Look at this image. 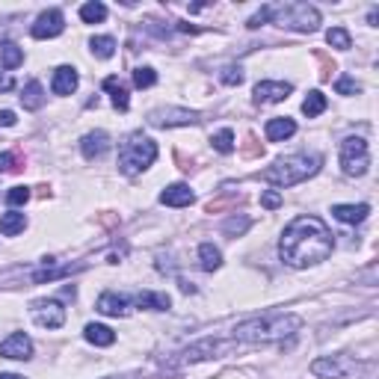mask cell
Listing matches in <instances>:
<instances>
[{
  "label": "cell",
  "mask_w": 379,
  "mask_h": 379,
  "mask_svg": "<svg viewBox=\"0 0 379 379\" xmlns=\"http://www.w3.org/2000/svg\"><path fill=\"white\" fill-rule=\"evenodd\" d=\"M95 308L101 311V315H107V317H125L130 311V300L122 296V293H116V290H107V293L98 296Z\"/></svg>",
  "instance_id": "14"
},
{
  "label": "cell",
  "mask_w": 379,
  "mask_h": 379,
  "mask_svg": "<svg viewBox=\"0 0 379 379\" xmlns=\"http://www.w3.org/2000/svg\"><path fill=\"white\" fill-rule=\"evenodd\" d=\"M335 249V234L320 217H296L278 240V258L293 270L323 264Z\"/></svg>",
  "instance_id": "1"
},
{
  "label": "cell",
  "mask_w": 379,
  "mask_h": 379,
  "mask_svg": "<svg viewBox=\"0 0 379 379\" xmlns=\"http://www.w3.org/2000/svg\"><path fill=\"white\" fill-rule=\"evenodd\" d=\"M326 42L332 45V47H338V51H350L353 47V39H350V33L344 30V27H332L326 33Z\"/></svg>",
  "instance_id": "31"
},
{
  "label": "cell",
  "mask_w": 379,
  "mask_h": 379,
  "mask_svg": "<svg viewBox=\"0 0 379 379\" xmlns=\"http://www.w3.org/2000/svg\"><path fill=\"white\" fill-rule=\"evenodd\" d=\"M89 47H92V54L98 60H110L113 54H116V39H113V36H92Z\"/></svg>",
  "instance_id": "28"
},
{
  "label": "cell",
  "mask_w": 379,
  "mask_h": 379,
  "mask_svg": "<svg viewBox=\"0 0 379 379\" xmlns=\"http://www.w3.org/2000/svg\"><path fill=\"white\" fill-rule=\"evenodd\" d=\"M0 356L4 358H15V361H24L33 356V341L24 332H12L6 341H0Z\"/></svg>",
  "instance_id": "13"
},
{
  "label": "cell",
  "mask_w": 379,
  "mask_h": 379,
  "mask_svg": "<svg viewBox=\"0 0 379 379\" xmlns=\"http://www.w3.org/2000/svg\"><path fill=\"white\" fill-rule=\"evenodd\" d=\"M62 30H65V15H62V9H47V12H42L39 18H36V24L30 27L33 39H57Z\"/></svg>",
  "instance_id": "10"
},
{
  "label": "cell",
  "mask_w": 379,
  "mask_h": 379,
  "mask_svg": "<svg viewBox=\"0 0 379 379\" xmlns=\"http://www.w3.org/2000/svg\"><path fill=\"white\" fill-rule=\"evenodd\" d=\"M243 77H246V74H243L240 65H228V69L222 72V84H225V86H240Z\"/></svg>",
  "instance_id": "33"
},
{
  "label": "cell",
  "mask_w": 379,
  "mask_h": 379,
  "mask_svg": "<svg viewBox=\"0 0 379 379\" xmlns=\"http://www.w3.org/2000/svg\"><path fill=\"white\" fill-rule=\"evenodd\" d=\"M246 225H249V220H240V222L232 220V222H225V232H228V234H234V232H243Z\"/></svg>",
  "instance_id": "38"
},
{
  "label": "cell",
  "mask_w": 379,
  "mask_h": 379,
  "mask_svg": "<svg viewBox=\"0 0 379 379\" xmlns=\"http://www.w3.org/2000/svg\"><path fill=\"white\" fill-rule=\"evenodd\" d=\"M302 329L300 315H285V311H267L258 317H246L234 326V341L246 344H273V341H285L293 338Z\"/></svg>",
  "instance_id": "2"
},
{
  "label": "cell",
  "mask_w": 379,
  "mask_h": 379,
  "mask_svg": "<svg viewBox=\"0 0 379 379\" xmlns=\"http://www.w3.org/2000/svg\"><path fill=\"white\" fill-rule=\"evenodd\" d=\"M341 169L344 175H350V178H361L368 172L370 166V152H368V142L361 140V137H347L341 142Z\"/></svg>",
  "instance_id": "6"
},
{
  "label": "cell",
  "mask_w": 379,
  "mask_h": 379,
  "mask_svg": "<svg viewBox=\"0 0 379 379\" xmlns=\"http://www.w3.org/2000/svg\"><path fill=\"white\" fill-rule=\"evenodd\" d=\"M320 163H323L320 154H293V157L276 160L273 166H267L261 172V178L267 181V184L285 190V187H293V184H302V181L311 178V175H317Z\"/></svg>",
  "instance_id": "4"
},
{
  "label": "cell",
  "mask_w": 379,
  "mask_h": 379,
  "mask_svg": "<svg viewBox=\"0 0 379 379\" xmlns=\"http://www.w3.org/2000/svg\"><path fill=\"white\" fill-rule=\"evenodd\" d=\"M326 110V95L320 92V89H315V92H308V98L302 101V113L308 119H315V116H320V113Z\"/></svg>",
  "instance_id": "29"
},
{
  "label": "cell",
  "mask_w": 379,
  "mask_h": 379,
  "mask_svg": "<svg viewBox=\"0 0 379 379\" xmlns=\"http://www.w3.org/2000/svg\"><path fill=\"white\" fill-rule=\"evenodd\" d=\"M137 305H140V308H148V311H169V308H172V300H169V293L145 290V293L137 296Z\"/></svg>",
  "instance_id": "22"
},
{
  "label": "cell",
  "mask_w": 379,
  "mask_h": 379,
  "mask_svg": "<svg viewBox=\"0 0 379 379\" xmlns=\"http://www.w3.org/2000/svg\"><path fill=\"white\" fill-rule=\"evenodd\" d=\"M264 134H267L270 142H285V140H290V137L296 134V122L288 119V116H276V119L267 122Z\"/></svg>",
  "instance_id": "18"
},
{
  "label": "cell",
  "mask_w": 379,
  "mask_h": 379,
  "mask_svg": "<svg viewBox=\"0 0 379 379\" xmlns=\"http://www.w3.org/2000/svg\"><path fill=\"white\" fill-rule=\"evenodd\" d=\"M157 160V142L152 137H145V134H130L122 145H119V169L122 175L128 178H134L140 172H145L152 163Z\"/></svg>",
  "instance_id": "5"
},
{
  "label": "cell",
  "mask_w": 379,
  "mask_h": 379,
  "mask_svg": "<svg viewBox=\"0 0 379 379\" xmlns=\"http://www.w3.org/2000/svg\"><path fill=\"white\" fill-rule=\"evenodd\" d=\"M84 338L89 344H95V347H110V344H116V332H113L110 326H104V323H89L84 329Z\"/></svg>",
  "instance_id": "20"
},
{
  "label": "cell",
  "mask_w": 379,
  "mask_h": 379,
  "mask_svg": "<svg viewBox=\"0 0 379 379\" xmlns=\"http://www.w3.org/2000/svg\"><path fill=\"white\" fill-rule=\"evenodd\" d=\"M30 315H33V320H36V326H42V329H60L65 323V308L57 300H39V302H33Z\"/></svg>",
  "instance_id": "9"
},
{
  "label": "cell",
  "mask_w": 379,
  "mask_h": 379,
  "mask_svg": "<svg viewBox=\"0 0 379 379\" xmlns=\"http://www.w3.org/2000/svg\"><path fill=\"white\" fill-rule=\"evenodd\" d=\"M264 21H270L276 27H285V30H296V33H315L320 30V9L311 6V4H273V6H264L261 12H255L249 18V27H261Z\"/></svg>",
  "instance_id": "3"
},
{
  "label": "cell",
  "mask_w": 379,
  "mask_h": 379,
  "mask_svg": "<svg viewBox=\"0 0 379 379\" xmlns=\"http://www.w3.org/2000/svg\"><path fill=\"white\" fill-rule=\"evenodd\" d=\"M199 261H202V270L213 273V270L222 267V252H220L213 243H202V246H199Z\"/></svg>",
  "instance_id": "25"
},
{
  "label": "cell",
  "mask_w": 379,
  "mask_h": 379,
  "mask_svg": "<svg viewBox=\"0 0 379 379\" xmlns=\"http://www.w3.org/2000/svg\"><path fill=\"white\" fill-rule=\"evenodd\" d=\"M290 92H293V86L285 84V80H261L252 92V101L255 104H278V101H285Z\"/></svg>",
  "instance_id": "11"
},
{
  "label": "cell",
  "mask_w": 379,
  "mask_h": 379,
  "mask_svg": "<svg viewBox=\"0 0 379 379\" xmlns=\"http://www.w3.org/2000/svg\"><path fill=\"white\" fill-rule=\"evenodd\" d=\"M21 104H24V110H39V107L45 104V89H42L39 80H30V84L24 86Z\"/></svg>",
  "instance_id": "24"
},
{
  "label": "cell",
  "mask_w": 379,
  "mask_h": 379,
  "mask_svg": "<svg viewBox=\"0 0 379 379\" xmlns=\"http://www.w3.org/2000/svg\"><path fill=\"white\" fill-rule=\"evenodd\" d=\"M210 142H213V148H217L220 154H232L234 152V130L222 128V130H217V134L210 137Z\"/></svg>",
  "instance_id": "30"
},
{
  "label": "cell",
  "mask_w": 379,
  "mask_h": 379,
  "mask_svg": "<svg viewBox=\"0 0 379 379\" xmlns=\"http://www.w3.org/2000/svg\"><path fill=\"white\" fill-rule=\"evenodd\" d=\"M237 347V341H217V338H205L199 344H193L181 353V361H205V358H220V356H228Z\"/></svg>",
  "instance_id": "8"
},
{
  "label": "cell",
  "mask_w": 379,
  "mask_h": 379,
  "mask_svg": "<svg viewBox=\"0 0 379 379\" xmlns=\"http://www.w3.org/2000/svg\"><path fill=\"white\" fill-rule=\"evenodd\" d=\"M30 199V190L27 187H12L9 193H6V202L12 205V208H18V205H24Z\"/></svg>",
  "instance_id": "35"
},
{
  "label": "cell",
  "mask_w": 379,
  "mask_h": 379,
  "mask_svg": "<svg viewBox=\"0 0 379 379\" xmlns=\"http://www.w3.org/2000/svg\"><path fill=\"white\" fill-rule=\"evenodd\" d=\"M199 122V113L184 110V107H157L148 113V125L152 128H184Z\"/></svg>",
  "instance_id": "7"
},
{
  "label": "cell",
  "mask_w": 379,
  "mask_h": 379,
  "mask_svg": "<svg viewBox=\"0 0 379 379\" xmlns=\"http://www.w3.org/2000/svg\"><path fill=\"white\" fill-rule=\"evenodd\" d=\"M335 89H338V95H358V89H361V86L356 84L353 77H347V74H344V77H338Z\"/></svg>",
  "instance_id": "34"
},
{
  "label": "cell",
  "mask_w": 379,
  "mask_h": 379,
  "mask_svg": "<svg viewBox=\"0 0 379 379\" xmlns=\"http://www.w3.org/2000/svg\"><path fill=\"white\" fill-rule=\"evenodd\" d=\"M196 202V193L190 190V184H169L160 193V205L166 208H190Z\"/></svg>",
  "instance_id": "16"
},
{
  "label": "cell",
  "mask_w": 379,
  "mask_h": 379,
  "mask_svg": "<svg viewBox=\"0 0 379 379\" xmlns=\"http://www.w3.org/2000/svg\"><path fill=\"white\" fill-rule=\"evenodd\" d=\"M104 89L110 92V98H113V107H116V110H128L130 107V98H128V89H125V84H122V80L119 77H107L104 80Z\"/></svg>",
  "instance_id": "23"
},
{
  "label": "cell",
  "mask_w": 379,
  "mask_h": 379,
  "mask_svg": "<svg viewBox=\"0 0 379 379\" xmlns=\"http://www.w3.org/2000/svg\"><path fill=\"white\" fill-rule=\"evenodd\" d=\"M311 373L317 379H344L350 373V365H344L338 356H320L311 361Z\"/></svg>",
  "instance_id": "12"
},
{
  "label": "cell",
  "mask_w": 379,
  "mask_h": 379,
  "mask_svg": "<svg viewBox=\"0 0 379 379\" xmlns=\"http://www.w3.org/2000/svg\"><path fill=\"white\" fill-rule=\"evenodd\" d=\"M24 62V51L18 45H12V42H6V45H0V65H4L6 72H12V69H18V65Z\"/></svg>",
  "instance_id": "26"
},
{
  "label": "cell",
  "mask_w": 379,
  "mask_h": 379,
  "mask_svg": "<svg viewBox=\"0 0 379 379\" xmlns=\"http://www.w3.org/2000/svg\"><path fill=\"white\" fill-rule=\"evenodd\" d=\"M370 213V205H335L332 208V217L347 222V225H356V222H365Z\"/></svg>",
  "instance_id": "19"
},
{
  "label": "cell",
  "mask_w": 379,
  "mask_h": 379,
  "mask_svg": "<svg viewBox=\"0 0 379 379\" xmlns=\"http://www.w3.org/2000/svg\"><path fill=\"white\" fill-rule=\"evenodd\" d=\"M154 84H157V72H154V69L142 65V69L134 72V86H137V89H148V86H154Z\"/></svg>",
  "instance_id": "32"
},
{
  "label": "cell",
  "mask_w": 379,
  "mask_h": 379,
  "mask_svg": "<svg viewBox=\"0 0 379 379\" xmlns=\"http://www.w3.org/2000/svg\"><path fill=\"white\" fill-rule=\"evenodd\" d=\"M107 152H110V137L104 134V130H89V134L80 140V154H84L86 160H98Z\"/></svg>",
  "instance_id": "15"
},
{
  "label": "cell",
  "mask_w": 379,
  "mask_h": 379,
  "mask_svg": "<svg viewBox=\"0 0 379 379\" xmlns=\"http://www.w3.org/2000/svg\"><path fill=\"white\" fill-rule=\"evenodd\" d=\"M107 18V6L98 4V0H92V4H84L80 6V21L84 24H101Z\"/></svg>",
  "instance_id": "27"
},
{
  "label": "cell",
  "mask_w": 379,
  "mask_h": 379,
  "mask_svg": "<svg viewBox=\"0 0 379 379\" xmlns=\"http://www.w3.org/2000/svg\"><path fill=\"white\" fill-rule=\"evenodd\" d=\"M27 228V217L21 210H9V213H4L0 217V234L4 237H15V234H21Z\"/></svg>",
  "instance_id": "21"
},
{
  "label": "cell",
  "mask_w": 379,
  "mask_h": 379,
  "mask_svg": "<svg viewBox=\"0 0 379 379\" xmlns=\"http://www.w3.org/2000/svg\"><path fill=\"white\" fill-rule=\"evenodd\" d=\"M80 84V74L72 69V65H60V69L54 72L51 77V92L54 95H72Z\"/></svg>",
  "instance_id": "17"
},
{
  "label": "cell",
  "mask_w": 379,
  "mask_h": 379,
  "mask_svg": "<svg viewBox=\"0 0 379 379\" xmlns=\"http://www.w3.org/2000/svg\"><path fill=\"white\" fill-rule=\"evenodd\" d=\"M12 163H15V157H12L9 152H4V154H0V172H9V169H15Z\"/></svg>",
  "instance_id": "39"
},
{
  "label": "cell",
  "mask_w": 379,
  "mask_h": 379,
  "mask_svg": "<svg viewBox=\"0 0 379 379\" xmlns=\"http://www.w3.org/2000/svg\"><path fill=\"white\" fill-rule=\"evenodd\" d=\"M261 205H264V208H267V210H276L278 205H282V196H278L276 190H267V193H264V196H261Z\"/></svg>",
  "instance_id": "36"
},
{
  "label": "cell",
  "mask_w": 379,
  "mask_h": 379,
  "mask_svg": "<svg viewBox=\"0 0 379 379\" xmlns=\"http://www.w3.org/2000/svg\"><path fill=\"white\" fill-rule=\"evenodd\" d=\"M0 379H24V376H18V373H0Z\"/></svg>",
  "instance_id": "40"
},
{
  "label": "cell",
  "mask_w": 379,
  "mask_h": 379,
  "mask_svg": "<svg viewBox=\"0 0 379 379\" xmlns=\"http://www.w3.org/2000/svg\"><path fill=\"white\" fill-rule=\"evenodd\" d=\"M15 122H18V119H15L12 110H0V128H12Z\"/></svg>",
  "instance_id": "37"
}]
</instances>
